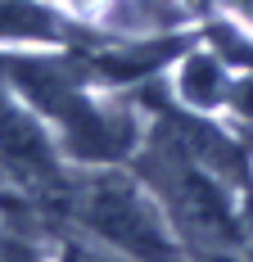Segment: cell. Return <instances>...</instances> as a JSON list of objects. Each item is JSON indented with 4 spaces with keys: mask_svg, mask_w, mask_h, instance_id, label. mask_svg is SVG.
<instances>
[{
    "mask_svg": "<svg viewBox=\"0 0 253 262\" xmlns=\"http://www.w3.org/2000/svg\"><path fill=\"white\" fill-rule=\"evenodd\" d=\"M77 167L64 158L50 122L0 77V177L14 181V190L27 194L41 212Z\"/></svg>",
    "mask_w": 253,
    "mask_h": 262,
    "instance_id": "7a4b0ae2",
    "label": "cell"
},
{
    "mask_svg": "<svg viewBox=\"0 0 253 262\" xmlns=\"http://www.w3.org/2000/svg\"><path fill=\"white\" fill-rule=\"evenodd\" d=\"M230 81H235V68H230L213 46L195 41V46L172 63L167 91H172L185 108L208 113V118H222V113H226V100H230Z\"/></svg>",
    "mask_w": 253,
    "mask_h": 262,
    "instance_id": "3957f363",
    "label": "cell"
},
{
    "mask_svg": "<svg viewBox=\"0 0 253 262\" xmlns=\"http://www.w3.org/2000/svg\"><path fill=\"white\" fill-rule=\"evenodd\" d=\"M46 208L68 235L95 239L122 262H190L167 212L131 167H77Z\"/></svg>",
    "mask_w": 253,
    "mask_h": 262,
    "instance_id": "6da1fadb",
    "label": "cell"
},
{
    "mask_svg": "<svg viewBox=\"0 0 253 262\" xmlns=\"http://www.w3.org/2000/svg\"><path fill=\"white\" fill-rule=\"evenodd\" d=\"M226 9H230V14H235V18H240V23L253 32V0H226Z\"/></svg>",
    "mask_w": 253,
    "mask_h": 262,
    "instance_id": "277c9868",
    "label": "cell"
}]
</instances>
